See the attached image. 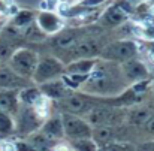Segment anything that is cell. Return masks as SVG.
<instances>
[{"mask_svg": "<svg viewBox=\"0 0 154 151\" xmlns=\"http://www.w3.org/2000/svg\"><path fill=\"white\" fill-rule=\"evenodd\" d=\"M126 5L127 3L124 0H121L120 3H114V5L108 6L103 12H100V15H99L96 23L105 30L123 26L129 20V15H130V12L126 8Z\"/></svg>", "mask_w": 154, "mask_h": 151, "instance_id": "30bf717a", "label": "cell"}, {"mask_svg": "<svg viewBox=\"0 0 154 151\" xmlns=\"http://www.w3.org/2000/svg\"><path fill=\"white\" fill-rule=\"evenodd\" d=\"M15 121V133L18 135H32L33 132H38L45 121L38 115V112L33 109V106L29 105H20L18 112L14 117Z\"/></svg>", "mask_w": 154, "mask_h": 151, "instance_id": "52a82bcc", "label": "cell"}, {"mask_svg": "<svg viewBox=\"0 0 154 151\" xmlns=\"http://www.w3.org/2000/svg\"><path fill=\"white\" fill-rule=\"evenodd\" d=\"M11 2H6V0H0V21L5 20L8 15H12L11 12Z\"/></svg>", "mask_w": 154, "mask_h": 151, "instance_id": "484cf974", "label": "cell"}, {"mask_svg": "<svg viewBox=\"0 0 154 151\" xmlns=\"http://www.w3.org/2000/svg\"><path fill=\"white\" fill-rule=\"evenodd\" d=\"M18 97H20V102L23 105H29V106H33L36 105L38 102L44 97V94L41 93L39 87L32 84L29 87H24L21 90H18Z\"/></svg>", "mask_w": 154, "mask_h": 151, "instance_id": "ffe728a7", "label": "cell"}, {"mask_svg": "<svg viewBox=\"0 0 154 151\" xmlns=\"http://www.w3.org/2000/svg\"><path fill=\"white\" fill-rule=\"evenodd\" d=\"M103 33H105V30L91 33V35L79 39L70 48L54 52V55L57 58H60L64 64L72 61V60H78V58H99L100 51L105 47V44L109 42V41L105 39Z\"/></svg>", "mask_w": 154, "mask_h": 151, "instance_id": "7a4b0ae2", "label": "cell"}, {"mask_svg": "<svg viewBox=\"0 0 154 151\" xmlns=\"http://www.w3.org/2000/svg\"><path fill=\"white\" fill-rule=\"evenodd\" d=\"M126 3H129L130 6H138V5H141L144 0H124Z\"/></svg>", "mask_w": 154, "mask_h": 151, "instance_id": "4dcf8cb0", "label": "cell"}, {"mask_svg": "<svg viewBox=\"0 0 154 151\" xmlns=\"http://www.w3.org/2000/svg\"><path fill=\"white\" fill-rule=\"evenodd\" d=\"M63 73H64V63L60 58H57L54 54L48 52V54L39 55L32 81L35 85H39V84H44L47 81L60 78Z\"/></svg>", "mask_w": 154, "mask_h": 151, "instance_id": "8992f818", "label": "cell"}, {"mask_svg": "<svg viewBox=\"0 0 154 151\" xmlns=\"http://www.w3.org/2000/svg\"><path fill=\"white\" fill-rule=\"evenodd\" d=\"M2 151H15V147L11 142H3L2 144Z\"/></svg>", "mask_w": 154, "mask_h": 151, "instance_id": "f546056e", "label": "cell"}, {"mask_svg": "<svg viewBox=\"0 0 154 151\" xmlns=\"http://www.w3.org/2000/svg\"><path fill=\"white\" fill-rule=\"evenodd\" d=\"M20 97L18 90H0V109L6 114L15 117V114L20 109Z\"/></svg>", "mask_w": 154, "mask_h": 151, "instance_id": "2e32d148", "label": "cell"}, {"mask_svg": "<svg viewBox=\"0 0 154 151\" xmlns=\"http://www.w3.org/2000/svg\"><path fill=\"white\" fill-rule=\"evenodd\" d=\"M154 114L153 109L147 106H130L127 109V123L135 126H144Z\"/></svg>", "mask_w": 154, "mask_h": 151, "instance_id": "ac0fdd59", "label": "cell"}, {"mask_svg": "<svg viewBox=\"0 0 154 151\" xmlns=\"http://www.w3.org/2000/svg\"><path fill=\"white\" fill-rule=\"evenodd\" d=\"M60 117H61L64 138H67V139L91 138L93 127L88 124V121L84 117H79L75 114H67V112H60Z\"/></svg>", "mask_w": 154, "mask_h": 151, "instance_id": "ba28073f", "label": "cell"}, {"mask_svg": "<svg viewBox=\"0 0 154 151\" xmlns=\"http://www.w3.org/2000/svg\"><path fill=\"white\" fill-rule=\"evenodd\" d=\"M142 127L147 130V133H150V135H153V136H154V114L151 115V118H150V120H148V121L142 126Z\"/></svg>", "mask_w": 154, "mask_h": 151, "instance_id": "f1b7e54d", "label": "cell"}, {"mask_svg": "<svg viewBox=\"0 0 154 151\" xmlns=\"http://www.w3.org/2000/svg\"><path fill=\"white\" fill-rule=\"evenodd\" d=\"M135 151H154V141H145L135 145Z\"/></svg>", "mask_w": 154, "mask_h": 151, "instance_id": "83f0119b", "label": "cell"}, {"mask_svg": "<svg viewBox=\"0 0 154 151\" xmlns=\"http://www.w3.org/2000/svg\"><path fill=\"white\" fill-rule=\"evenodd\" d=\"M33 81L14 72L6 63L0 64V90H21L32 85Z\"/></svg>", "mask_w": 154, "mask_h": 151, "instance_id": "4fadbf2b", "label": "cell"}, {"mask_svg": "<svg viewBox=\"0 0 154 151\" xmlns=\"http://www.w3.org/2000/svg\"><path fill=\"white\" fill-rule=\"evenodd\" d=\"M3 26H5V20H2V21H0V30L3 29Z\"/></svg>", "mask_w": 154, "mask_h": 151, "instance_id": "1f68e13d", "label": "cell"}, {"mask_svg": "<svg viewBox=\"0 0 154 151\" xmlns=\"http://www.w3.org/2000/svg\"><path fill=\"white\" fill-rule=\"evenodd\" d=\"M38 60H39V52L26 45V47H21L17 51H14L12 55L8 58L6 64L18 75H21L27 79H32L36 64H38Z\"/></svg>", "mask_w": 154, "mask_h": 151, "instance_id": "5b68a950", "label": "cell"}, {"mask_svg": "<svg viewBox=\"0 0 154 151\" xmlns=\"http://www.w3.org/2000/svg\"><path fill=\"white\" fill-rule=\"evenodd\" d=\"M97 61H99V58H78V60H72V61L64 64V73L88 75L94 69Z\"/></svg>", "mask_w": 154, "mask_h": 151, "instance_id": "e0dca14e", "label": "cell"}, {"mask_svg": "<svg viewBox=\"0 0 154 151\" xmlns=\"http://www.w3.org/2000/svg\"><path fill=\"white\" fill-rule=\"evenodd\" d=\"M41 93L52 102L61 100L64 99L66 96H69L72 93V90L63 82L61 78H55V79H51V81H47L44 84H39L38 85Z\"/></svg>", "mask_w": 154, "mask_h": 151, "instance_id": "5bb4252c", "label": "cell"}, {"mask_svg": "<svg viewBox=\"0 0 154 151\" xmlns=\"http://www.w3.org/2000/svg\"><path fill=\"white\" fill-rule=\"evenodd\" d=\"M12 133H15L14 117L0 109V138H8Z\"/></svg>", "mask_w": 154, "mask_h": 151, "instance_id": "603a6c76", "label": "cell"}, {"mask_svg": "<svg viewBox=\"0 0 154 151\" xmlns=\"http://www.w3.org/2000/svg\"><path fill=\"white\" fill-rule=\"evenodd\" d=\"M36 26L47 38H51L64 29V21L54 11H39L36 14Z\"/></svg>", "mask_w": 154, "mask_h": 151, "instance_id": "7c38bea8", "label": "cell"}, {"mask_svg": "<svg viewBox=\"0 0 154 151\" xmlns=\"http://www.w3.org/2000/svg\"><path fill=\"white\" fill-rule=\"evenodd\" d=\"M129 87L130 85L124 79L118 63L99 58L79 91L100 97H115L126 91Z\"/></svg>", "mask_w": 154, "mask_h": 151, "instance_id": "6da1fadb", "label": "cell"}, {"mask_svg": "<svg viewBox=\"0 0 154 151\" xmlns=\"http://www.w3.org/2000/svg\"><path fill=\"white\" fill-rule=\"evenodd\" d=\"M15 151H38L29 141H17L14 142Z\"/></svg>", "mask_w": 154, "mask_h": 151, "instance_id": "d4e9b609", "label": "cell"}, {"mask_svg": "<svg viewBox=\"0 0 154 151\" xmlns=\"http://www.w3.org/2000/svg\"><path fill=\"white\" fill-rule=\"evenodd\" d=\"M26 39L21 30L12 27L11 24H5L0 30V63L8 61L14 51L21 47H26Z\"/></svg>", "mask_w": 154, "mask_h": 151, "instance_id": "9c48e42d", "label": "cell"}, {"mask_svg": "<svg viewBox=\"0 0 154 151\" xmlns=\"http://www.w3.org/2000/svg\"><path fill=\"white\" fill-rule=\"evenodd\" d=\"M35 21H36V14H35L33 11L18 9V11L12 15V18H11V21H9L8 24H11L12 27H15V29H18V30H24L26 27H29V26L33 24Z\"/></svg>", "mask_w": 154, "mask_h": 151, "instance_id": "d6986e66", "label": "cell"}, {"mask_svg": "<svg viewBox=\"0 0 154 151\" xmlns=\"http://www.w3.org/2000/svg\"><path fill=\"white\" fill-rule=\"evenodd\" d=\"M120 69H121V73L129 85L144 81V79H150V69L138 57L120 63Z\"/></svg>", "mask_w": 154, "mask_h": 151, "instance_id": "8fae6325", "label": "cell"}, {"mask_svg": "<svg viewBox=\"0 0 154 151\" xmlns=\"http://www.w3.org/2000/svg\"><path fill=\"white\" fill-rule=\"evenodd\" d=\"M69 147L73 151H97L99 145L93 138H81V139H69Z\"/></svg>", "mask_w": 154, "mask_h": 151, "instance_id": "7402d4cb", "label": "cell"}, {"mask_svg": "<svg viewBox=\"0 0 154 151\" xmlns=\"http://www.w3.org/2000/svg\"><path fill=\"white\" fill-rule=\"evenodd\" d=\"M97 151H135V145L130 142H117L111 141L106 144H100Z\"/></svg>", "mask_w": 154, "mask_h": 151, "instance_id": "cb8c5ba5", "label": "cell"}, {"mask_svg": "<svg viewBox=\"0 0 154 151\" xmlns=\"http://www.w3.org/2000/svg\"><path fill=\"white\" fill-rule=\"evenodd\" d=\"M106 0H79V6H82V8H87V9H93V8H97V6H100L103 5Z\"/></svg>", "mask_w": 154, "mask_h": 151, "instance_id": "4316f807", "label": "cell"}, {"mask_svg": "<svg viewBox=\"0 0 154 151\" xmlns=\"http://www.w3.org/2000/svg\"><path fill=\"white\" fill-rule=\"evenodd\" d=\"M127 109L123 106H111V105H100L91 109L84 118L88 121L91 127L97 126H121L127 121Z\"/></svg>", "mask_w": 154, "mask_h": 151, "instance_id": "3957f363", "label": "cell"}, {"mask_svg": "<svg viewBox=\"0 0 154 151\" xmlns=\"http://www.w3.org/2000/svg\"><path fill=\"white\" fill-rule=\"evenodd\" d=\"M39 132H42L45 136H48L52 141H58L64 138V132H63V124H61V117L60 112L55 115H50L41 126Z\"/></svg>", "mask_w": 154, "mask_h": 151, "instance_id": "9a60e30c", "label": "cell"}, {"mask_svg": "<svg viewBox=\"0 0 154 151\" xmlns=\"http://www.w3.org/2000/svg\"><path fill=\"white\" fill-rule=\"evenodd\" d=\"M29 142L36 148L38 151H50L51 148H54L55 141L50 139L48 136H45L42 132H33L32 135H29Z\"/></svg>", "mask_w": 154, "mask_h": 151, "instance_id": "44dd1931", "label": "cell"}, {"mask_svg": "<svg viewBox=\"0 0 154 151\" xmlns=\"http://www.w3.org/2000/svg\"><path fill=\"white\" fill-rule=\"evenodd\" d=\"M138 54H139V47L135 41H132V39H117V41H109V42L105 44V47L100 51L99 58L120 64L126 60L138 57Z\"/></svg>", "mask_w": 154, "mask_h": 151, "instance_id": "277c9868", "label": "cell"}]
</instances>
